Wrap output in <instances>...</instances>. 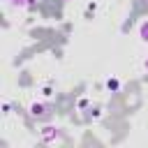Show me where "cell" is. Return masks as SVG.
Instances as JSON below:
<instances>
[{"label":"cell","instance_id":"7","mask_svg":"<svg viewBox=\"0 0 148 148\" xmlns=\"http://www.w3.org/2000/svg\"><path fill=\"white\" fill-rule=\"evenodd\" d=\"M76 106H79V109H81V111H83V109H86V106H88V97H81V99H79V104H76Z\"/></svg>","mask_w":148,"mask_h":148},{"label":"cell","instance_id":"5","mask_svg":"<svg viewBox=\"0 0 148 148\" xmlns=\"http://www.w3.org/2000/svg\"><path fill=\"white\" fill-rule=\"evenodd\" d=\"M118 88H120V81H118L116 76H113V79H106V90H111V92H116Z\"/></svg>","mask_w":148,"mask_h":148},{"label":"cell","instance_id":"6","mask_svg":"<svg viewBox=\"0 0 148 148\" xmlns=\"http://www.w3.org/2000/svg\"><path fill=\"white\" fill-rule=\"evenodd\" d=\"M42 95H44V97H53V88H51V86L46 83V86L42 88Z\"/></svg>","mask_w":148,"mask_h":148},{"label":"cell","instance_id":"1","mask_svg":"<svg viewBox=\"0 0 148 148\" xmlns=\"http://www.w3.org/2000/svg\"><path fill=\"white\" fill-rule=\"evenodd\" d=\"M39 136H42L44 143H56V141L62 139V130L56 127V125H44V127L39 130Z\"/></svg>","mask_w":148,"mask_h":148},{"label":"cell","instance_id":"11","mask_svg":"<svg viewBox=\"0 0 148 148\" xmlns=\"http://www.w3.org/2000/svg\"><path fill=\"white\" fill-rule=\"evenodd\" d=\"M146 2H148V0H146Z\"/></svg>","mask_w":148,"mask_h":148},{"label":"cell","instance_id":"4","mask_svg":"<svg viewBox=\"0 0 148 148\" xmlns=\"http://www.w3.org/2000/svg\"><path fill=\"white\" fill-rule=\"evenodd\" d=\"M139 39H141L143 44H148V18L139 25Z\"/></svg>","mask_w":148,"mask_h":148},{"label":"cell","instance_id":"10","mask_svg":"<svg viewBox=\"0 0 148 148\" xmlns=\"http://www.w3.org/2000/svg\"><path fill=\"white\" fill-rule=\"evenodd\" d=\"M141 67H143V72H146V74H148V56H146V58H143V62H141Z\"/></svg>","mask_w":148,"mask_h":148},{"label":"cell","instance_id":"8","mask_svg":"<svg viewBox=\"0 0 148 148\" xmlns=\"http://www.w3.org/2000/svg\"><path fill=\"white\" fill-rule=\"evenodd\" d=\"M12 111V104L9 102H2V113H9Z\"/></svg>","mask_w":148,"mask_h":148},{"label":"cell","instance_id":"3","mask_svg":"<svg viewBox=\"0 0 148 148\" xmlns=\"http://www.w3.org/2000/svg\"><path fill=\"white\" fill-rule=\"evenodd\" d=\"M5 2L12 5V7H16V9H30L35 5V0H5Z\"/></svg>","mask_w":148,"mask_h":148},{"label":"cell","instance_id":"2","mask_svg":"<svg viewBox=\"0 0 148 148\" xmlns=\"http://www.w3.org/2000/svg\"><path fill=\"white\" fill-rule=\"evenodd\" d=\"M28 111H30V116H32V118H37V120H44V118H49V113H51V106H49V104H42V102H32V104L28 106Z\"/></svg>","mask_w":148,"mask_h":148},{"label":"cell","instance_id":"9","mask_svg":"<svg viewBox=\"0 0 148 148\" xmlns=\"http://www.w3.org/2000/svg\"><path fill=\"white\" fill-rule=\"evenodd\" d=\"M90 116H92V118H99V106H95V109L90 106Z\"/></svg>","mask_w":148,"mask_h":148}]
</instances>
